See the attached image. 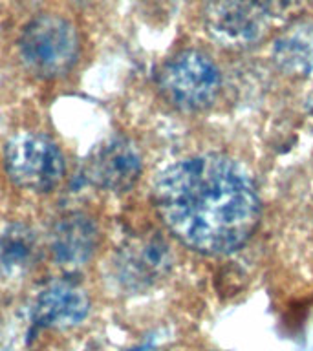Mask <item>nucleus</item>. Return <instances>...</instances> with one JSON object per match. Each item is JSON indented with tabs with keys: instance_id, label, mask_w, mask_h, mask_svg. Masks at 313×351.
Here are the masks:
<instances>
[{
	"instance_id": "5",
	"label": "nucleus",
	"mask_w": 313,
	"mask_h": 351,
	"mask_svg": "<svg viewBox=\"0 0 313 351\" xmlns=\"http://www.w3.org/2000/svg\"><path fill=\"white\" fill-rule=\"evenodd\" d=\"M174 263L169 243L156 232L132 236L115 251L112 278L126 293H145L167 278Z\"/></svg>"
},
{
	"instance_id": "7",
	"label": "nucleus",
	"mask_w": 313,
	"mask_h": 351,
	"mask_svg": "<svg viewBox=\"0 0 313 351\" xmlns=\"http://www.w3.org/2000/svg\"><path fill=\"white\" fill-rule=\"evenodd\" d=\"M141 154L125 137H110L92 148L84 161V178L93 186L110 192H126L141 176Z\"/></svg>"
},
{
	"instance_id": "3",
	"label": "nucleus",
	"mask_w": 313,
	"mask_h": 351,
	"mask_svg": "<svg viewBox=\"0 0 313 351\" xmlns=\"http://www.w3.org/2000/svg\"><path fill=\"white\" fill-rule=\"evenodd\" d=\"M159 92L183 112L209 108L220 93V71L207 55L185 49L170 57L158 73Z\"/></svg>"
},
{
	"instance_id": "4",
	"label": "nucleus",
	"mask_w": 313,
	"mask_h": 351,
	"mask_svg": "<svg viewBox=\"0 0 313 351\" xmlns=\"http://www.w3.org/2000/svg\"><path fill=\"white\" fill-rule=\"evenodd\" d=\"M4 163L15 185L33 192H49L65 178V158L49 137L22 132L5 143Z\"/></svg>"
},
{
	"instance_id": "8",
	"label": "nucleus",
	"mask_w": 313,
	"mask_h": 351,
	"mask_svg": "<svg viewBox=\"0 0 313 351\" xmlns=\"http://www.w3.org/2000/svg\"><path fill=\"white\" fill-rule=\"evenodd\" d=\"M90 313V296L81 285L57 280L38 291L32 309V320L40 328H76Z\"/></svg>"
},
{
	"instance_id": "9",
	"label": "nucleus",
	"mask_w": 313,
	"mask_h": 351,
	"mask_svg": "<svg viewBox=\"0 0 313 351\" xmlns=\"http://www.w3.org/2000/svg\"><path fill=\"white\" fill-rule=\"evenodd\" d=\"M97 227L86 214H66L54 225L49 251L60 269L77 271L92 260L97 249Z\"/></svg>"
},
{
	"instance_id": "2",
	"label": "nucleus",
	"mask_w": 313,
	"mask_h": 351,
	"mask_svg": "<svg viewBox=\"0 0 313 351\" xmlns=\"http://www.w3.org/2000/svg\"><path fill=\"white\" fill-rule=\"evenodd\" d=\"M22 62L33 75L55 79L68 73L79 57V35L76 26L62 16L40 15L22 32Z\"/></svg>"
},
{
	"instance_id": "11",
	"label": "nucleus",
	"mask_w": 313,
	"mask_h": 351,
	"mask_svg": "<svg viewBox=\"0 0 313 351\" xmlns=\"http://www.w3.org/2000/svg\"><path fill=\"white\" fill-rule=\"evenodd\" d=\"M38 241L32 227L11 223L0 232V274L19 278L37 262Z\"/></svg>"
},
{
	"instance_id": "6",
	"label": "nucleus",
	"mask_w": 313,
	"mask_h": 351,
	"mask_svg": "<svg viewBox=\"0 0 313 351\" xmlns=\"http://www.w3.org/2000/svg\"><path fill=\"white\" fill-rule=\"evenodd\" d=\"M268 19L257 0H207L205 29L225 48H251L266 37Z\"/></svg>"
},
{
	"instance_id": "12",
	"label": "nucleus",
	"mask_w": 313,
	"mask_h": 351,
	"mask_svg": "<svg viewBox=\"0 0 313 351\" xmlns=\"http://www.w3.org/2000/svg\"><path fill=\"white\" fill-rule=\"evenodd\" d=\"M262 5L266 15L280 19V21H293L306 10L312 0H257Z\"/></svg>"
},
{
	"instance_id": "1",
	"label": "nucleus",
	"mask_w": 313,
	"mask_h": 351,
	"mask_svg": "<svg viewBox=\"0 0 313 351\" xmlns=\"http://www.w3.org/2000/svg\"><path fill=\"white\" fill-rule=\"evenodd\" d=\"M154 203L165 227L207 256L238 251L260 219L251 176L224 154H200L167 167L154 185Z\"/></svg>"
},
{
	"instance_id": "10",
	"label": "nucleus",
	"mask_w": 313,
	"mask_h": 351,
	"mask_svg": "<svg viewBox=\"0 0 313 351\" xmlns=\"http://www.w3.org/2000/svg\"><path fill=\"white\" fill-rule=\"evenodd\" d=\"M273 60L284 73L310 75L313 71V22H291L275 40Z\"/></svg>"
}]
</instances>
